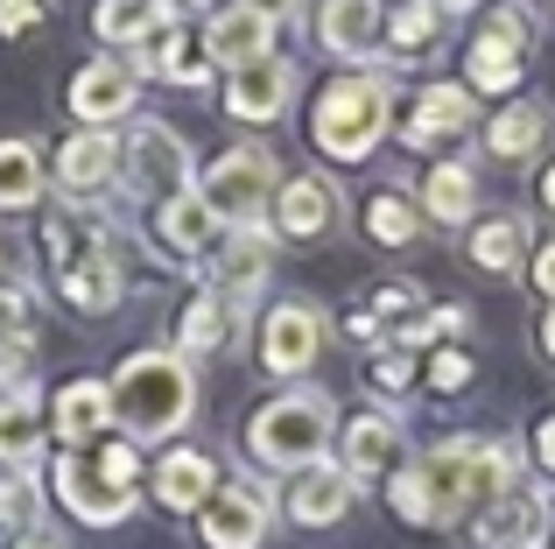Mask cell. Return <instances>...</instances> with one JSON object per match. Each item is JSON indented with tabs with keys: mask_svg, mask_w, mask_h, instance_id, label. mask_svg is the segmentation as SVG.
<instances>
[{
	"mask_svg": "<svg viewBox=\"0 0 555 549\" xmlns=\"http://www.w3.org/2000/svg\"><path fill=\"white\" fill-rule=\"evenodd\" d=\"M106 409L113 423L127 430V444H155V437H177V430L197 416V373H190L183 353H127L120 373L106 387Z\"/></svg>",
	"mask_w": 555,
	"mask_h": 549,
	"instance_id": "obj_1",
	"label": "cell"
},
{
	"mask_svg": "<svg viewBox=\"0 0 555 549\" xmlns=\"http://www.w3.org/2000/svg\"><path fill=\"white\" fill-rule=\"evenodd\" d=\"M422 472H429V494H436V522H478L506 486H520V444H506V437H443Z\"/></svg>",
	"mask_w": 555,
	"mask_h": 549,
	"instance_id": "obj_2",
	"label": "cell"
},
{
	"mask_svg": "<svg viewBox=\"0 0 555 549\" xmlns=\"http://www.w3.org/2000/svg\"><path fill=\"white\" fill-rule=\"evenodd\" d=\"M393 127V85L379 71H352V78H331L310 106V141L331 163H366Z\"/></svg>",
	"mask_w": 555,
	"mask_h": 549,
	"instance_id": "obj_3",
	"label": "cell"
},
{
	"mask_svg": "<svg viewBox=\"0 0 555 549\" xmlns=\"http://www.w3.org/2000/svg\"><path fill=\"white\" fill-rule=\"evenodd\" d=\"M331 395H317V387H288V395L260 401L254 416H246V458L268 472H302V465H324L331 451Z\"/></svg>",
	"mask_w": 555,
	"mask_h": 549,
	"instance_id": "obj_4",
	"label": "cell"
},
{
	"mask_svg": "<svg viewBox=\"0 0 555 549\" xmlns=\"http://www.w3.org/2000/svg\"><path fill=\"white\" fill-rule=\"evenodd\" d=\"M274 183H282V169L260 141H240V149H225L218 163L197 169V197L218 212V226H260L274 205Z\"/></svg>",
	"mask_w": 555,
	"mask_h": 549,
	"instance_id": "obj_5",
	"label": "cell"
},
{
	"mask_svg": "<svg viewBox=\"0 0 555 549\" xmlns=\"http://www.w3.org/2000/svg\"><path fill=\"white\" fill-rule=\"evenodd\" d=\"M528 50H534V8L528 0H500V14H492L486 28L472 36V50H464V85L472 92H514L520 78H528Z\"/></svg>",
	"mask_w": 555,
	"mask_h": 549,
	"instance_id": "obj_6",
	"label": "cell"
},
{
	"mask_svg": "<svg viewBox=\"0 0 555 549\" xmlns=\"http://www.w3.org/2000/svg\"><path fill=\"white\" fill-rule=\"evenodd\" d=\"M120 183L134 197H149V205H163V197H177L197 183V163H190L183 135L163 120H134L120 135Z\"/></svg>",
	"mask_w": 555,
	"mask_h": 549,
	"instance_id": "obj_7",
	"label": "cell"
},
{
	"mask_svg": "<svg viewBox=\"0 0 555 549\" xmlns=\"http://www.w3.org/2000/svg\"><path fill=\"white\" fill-rule=\"evenodd\" d=\"M274 528V494L260 480H218L211 500L197 508L204 549H260Z\"/></svg>",
	"mask_w": 555,
	"mask_h": 549,
	"instance_id": "obj_8",
	"label": "cell"
},
{
	"mask_svg": "<svg viewBox=\"0 0 555 549\" xmlns=\"http://www.w3.org/2000/svg\"><path fill=\"white\" fill-rule=\"evenodd\" d=\"M317 353H324V310L310 296H288L260 317V367L274 381H302L317 367Z\"/></svg>",
	"mask_w": 555,
	"mask_h": 549,
	"instance_id": "obj_9",
	"label": "cell"
},
{
	"mask_svg": "<svg viewBox=\"0 0 555 549\" xmlns=\"http://www.w3.org/2000/svg\"><path fill=\"white\" fill-rule=\"evenodd\" d=\"M134 106H141V71L127 64V56H92V64H78V78H70V113H78V127H113Z\"/></svg>",
	"mask_w": 555,
	"mask_h": 549,
	"instance_id": "obj_10",
	"label": "cell"
},
{
	"mask_svg": "<svg viewBox=\"0 0 555 549\" xmlns=\"http://www.w3.org/2000/svg\"><path fill=\"white\" fill-rule=\"evenodd\" d=\"M296 64L288 56H260V64H240L225 78V113L240 127H274L288 113V99H296Z\"/></svg>",
	"mask_w": 555,
	"mask_h": 549,
	"instance_id": "obj_11",
	"label": "cell"
},
{
	"mask_svg": "<svg viewBox=\"0 0 555 549\" xmlns=\"http://www.w3.org/2000/svg\"><path fill=\"white\" fill-rule=\"evenodd\" d=\"M197 42L204 56H211V71H240V64H260V56H274V22L260 8H246V0H225V8H211L197 22Z\"/></svg>",
	"mask_w": 555,
	"mask_h": 549,
	"instance_id": "obj_12",
	"label": "cell"
},
{
	"mask_svg": "<svg viewBox=\"0 0 555 549\" xmlns=\"http://www.w3.org/2000/svg\"><path fill=\"white\" fill-rule=\"evenodd\" d=\"M268 268H274V226H225L218 233V261H211V296H225V303L260 296Z\"/></svg>",
	"mask_w": 555,
	"mask_h": 549,
	"instance_id": "obj_13",
	"label": "cell"
},
{
	"mask_svg": "<svg viewBox=\"0 0 555 549\" xmlns=\"http://www.w3.org/2000/svg\"><path fill=\"white\" fill-rule=\"evenodd\" d=\"M50 480H56V500H64V508L78 514L85 528H113V522H127V514L141 508V494H127V486H106V480L92 472V458H78V451L56 458Z\"/></svg>",
	"mask_w": 555,
	"mask_h": 549,
	"instance_id": "obj_14",
	"label": "cell"
},
{
	"mask_svg": "<svg viewBox=\"0 0 555 549\" xmlns=\"http://www.w3.org/2000/svg\"><path fill=\"white\" fill-rule=\"evenodd\" d=\"M472 120H478V92L464 78L457 85L436 78V85H422V92H415V106H408V120H401V141L429 155V149H443L450 135H464Z\"/></svg>",
	"mask_w": 555,
	"mask_h": 549,
	"instance_id": "obj_15",
	"label": "cell"
},
{
	"mask_svg": "<svg viewBox=\"0 0 555 549\" xmlns=\"http://www.w3.org/2000/svg\"><path fill=\"white\" fill-rule=\"evenodd\" d=\"M50 177H56L64 197H92V191H106V183H120V135H113V127H78V135L56 149Z\"/></svg>",
	"mask_w": 555,
	"mask_h": 549,
	"instance_id": "obj_16",
	"label": "cell"
},
{
	"mask_svg": "<svg viewBox=\"0 0 555 549\" xmlns=\"http://www.w3.org/2000/svg\"><path fill=\"white\" fill-rule=\"evenodd\" d=\"M310 36H317L324 56L366 64V56H379V0H317L310 8Z\"/></svg>",
	"mask_w": 555,
	"mask_h": 549,
	"instance_id": "obj_17",
	"label": "cell"
},
{
	"mask_svg": "<svg viewBox=\"0 0 555 549\" xmlns=\"http://www.w3.org/2000/svg\"><path fill=\"white\" fill-rule=\"evenodd\" d=\"M268 212H274V240H324L338 226V183L331 177H282Z\"/></svg>",
	"mask_w": 555,
	"mask_h": 549,
	"instance_id": "obj_18",
	"label": "cell"
},
{
	"mask_svg": "<svg viewBox=\"0 0 555 549\" xmlns=\"http://www.w3.org/2000/svg\"><path fill=\"white\" fill-rule=\"evenodd\" d=\"M548 528V494L542 486H506L486 514H478V542L486 549H534Z\"/></svg>",
	"mask_w": 555,
	"mask_h": 549,
	"instance_id": "obj_19",
	"label": "cell"
},
{
	"mask_svg": "<svg viewBox=\"0 0 555 549\" xmlns=\"http://www.w3.org/2000/svg\"><path fill=\"white\" fill-rule=\"evenodd\" d=\"M352 500H359V480H345V465H302L296 486H288V522L331 528L352 514Z\"/></svg>",
	"mask_w": 555,
	"mask_h": 549,
	"instance_id": "obj_20",
	"label": "cell"
},
{
	"mask_svg": "<svg viewBox=\"0 0 555 549\" xmlns=\"http://www.w3.org/2000/svg\"><path fill=\"white\" fill-rule=\"evenodd\" d=\"M379 472H401V416H352L345 423V480H379Z\"/></svg>",
	"mask_w": 555,
	"mask_h": 549,
	"instance_id": "obj_21",
	"label": "cell"
},
{
	"mask_svg": "<svg viewBox=\"0 0 555 549\" xmlns=\"http://www.w3.org/2000/svg\"><path fill=\"white\" fill-rule=\"evenodd\" d=\"M422 219L429 226H464L478 212V169L464 163V155H443V163H429V177H422L415 191Z\"/></svg>",
	"mask_w": 555,
	"mask_h": 549,
	"instance_id": "obj_22",
	"label": "cell"
},
{
	"mask_svg": "<svg viewBox=\"0 0 555 549\" xmlns=\"http://www.w3.org/2000/svg\"><path fill=\"white\" fill-rule=\"evenodd\" d=\"M134 71L141 78H163V85H211V56H204L197 28H177V22L134 56Z\"/></svg>",
	"mask_w": 555,
	"mask_h": 549,
	"instance_id": "obj_23",
	"label": "cell"
},
{
	"mask_svg": "<svg viewBox=\"0 0 555 549\" xmlns=\"http://www.w3.org/2000/svg\"><path fill=\"white\" fill-rule=\"evenodd\" d=\"M528 247H534V233H528V219H520V212H492V219H478L472 240H464L472 268H486V274L528 268Z\"/></svg>",
	"mask_w": 555,
	"mask_h": 549,
	"instance_id": "obj_24",
	"label": "cell"
},
{
	"mask_svg": "<svg viewBox=\"0 0 555 549\" xmlns=\"http://www.w3.org/2000/svg\"><path fill=\"white\" fill-rule=\"evenodd\" d=\"M232 339H240V310H232L225 296H211V289H197L190 310L177 317V353L183 359H211V353H225Z\"/></svg>",
	"mask_w": 555,
	"mask_h": 549,
	"instance_id": "obj_25",
	"label": "cell"
},
{
	"mask_svg": "<svg viewBox=\"0 0 555 549\" xmlns=\"http://www.w3.org/2000/svg\"><path fill=\"white\" fill-rule=\"evenodd\" d=\"M155 233H163L169 254H204V247H218V233H225V226H218V212L204 205L197 183H190V191H177V197H163V205H155Z\"/></svg>",
	"mask_w": 555,
	"mask_h": 549,
	"instance_id": "obj_26",
	"label": "cell"
},
{
	"mask_svg": "<svg viewBox=\"0 0 555 549\" xmlns=\"http://www.w3.org/2000/svg\"><path fill=\"white\" fill-rule=\"evenodd\" d=\"M92 28H99V42H106V50L141 56L169 28V14H163V0H99V8H92Z\"/></svg>",
	"mask_w": 555,
	"mask_h": 549,
	"instance_id": "obj_27",
	"label": "cell"
},
{
	"mask_svg": "<svg viewBox=\"0 0 555 549\" xmlns=\"http://www.w3.org/2000/svg\"><path fill=\"white\" fill-rule=\"evenodd\" d=\"M106 381H70V387H56V401H50V423H56V437H64V451H85V444H99L106 437Z\"/></svg>",
	"mask_w": 555,
	"mask_h": 549,
	"instance_id": "obj_28",
	"label": "cell"
},
{
	"mask_svg": "<svg viewBox=\"0 0 555 549\" xmlns=\"http://www.w3.org/2000/svg\"><path fill=\"white\" fill-rule=\"evenodd\" d=\"M542 141H548V106L542 99H506V106L486 120V155H500V163H528Z\"/></svg>",
	"mask_w": 555,
	"mask_h": 549,
	"instance_id": "obj_29",
	"label": "cell"
},
{
	"mask_svg": "<svg viewBox=\"0 0 555 549\" xmlns=\"http://www.w3.org/2000/svg\"><path fill=\"white\" fill-rule=\"evenodd\" d=\"M443 36V8L436 0H387L379 8V50L387 56H429Z\"/></svg>",
	"mask_w": 555,
	"mask_h": 549,
	"instance_id": "obj_30",
	"label": "cell"
},
{
	"mask_svg": "<svg viewBox=\"0 0 555 549\" xmlns=\"http://www.w3.org/2000/svg\"><path fill=\"white\" fill-rule=\"evenodd\" d=\"M218 486V465L204 451H169L163 465H155V500H163L169 514H197L204 500H211Z\"/></svg>",
	"mask_w": 555,
	"mask_h": 549,
	"instance_id": "obj_31",
	"label": "cell"
},
{
	"mask_svg": "<svg viewBox=\"0 0 555 549\" xmlns=\"http://www.w3.org/2000/svg\"><path fill=\"white\" fill-rule=\"evenodd\" d=\"M36 458H42V401H36V387L0 395V465L28 472Z\"/></svg>",
	"mask_w": 555,
	"mask_h": 549,
	"instance_id": "obj_32",
	"label": "cell"
},
{
	"mask_svg": "<svg viewBox=\"0 0 555 549\" xmlns=\"http://www.w3.org/2000/svg\"><path fill=\"white\" fill-rule=\"evenodd\" d=\"M42 183H50V163L36 141H0V212H28Z\"/></svg>",
	"mask_w": 555,
	"mask_h": 549,
	"instance_id": "obj_33",
	"label": "cell"
},
{
	"mask_svg": "<svg viewBox=\"0 0 555 549\" xmlns=\"http://www.w3.org/2000/svg\"><path fill=\"white\" fill-rule=\"evenodd\" d=\"M366 233L379 240V247H408V240L422 233V205H415V191H401V183L373 191V197H366Z\"/></svg>",
	"mask_w": 555,
	"mask_h": 549,
	"instance_id": "obj_34",
	"label": "cell"
},
{
	"mask_svg": "<svg viewBox=\"0 0 555 549\" xmlns=\"http://www.w3.org/2000/svg\"><path fill=\"white\" fill-rule=\"evenodd\" d=\"M0 528H8V536L42 528V486H36V472H8V480H0Z\"/></svg>",
	"mask_w": 555,
	"mask_h": 549,
	"instance_id": "obj_35",
	"label": "cell"
},
{
	"mask_svg": "<svg viewBox=\"0 0 555 549\" xmlns=\"http://www.w3.org/2000/svg\"><path fill=\"white\" fill-rule=\"evenodd\" d=\"M387 500H393V514L401 522H436V494H429V472L422 465H401V472H387Z\"/></svg>",
	"mask_w": 555,
	"mask_h": 549,
	"instance_id": "obj_36",
	"label": "cell"
},
{
	"mask_svg": "<svg viewBox=\"0 0 555 549\" xmlns=\"http://www.w3.org/2000/svg\"><path fill=\"white\" fill-rule=\"evenodd\" d=\"M92 472L106 486H127L134 494V480H141V458H134V444L127 437H99V458H92Z\"/></svg>",
	"mask_w": 555,
	"mask_h": 549,
	"instance_id": "obj_37",
	"label": "cell"
},
{
	"mask_svg": "<svg viewBox=\"0 0 555 549\" xmlns=\"http://www.w3.org/2000/svg\"><path fill=\"white\" fill-rule=\"evenodd\" d=\"M36 387V339H0V395Z\"/></svg>",
	"mask_w": 555,
	"mask_h": 549,
	"instance_id": "obj_38",
	"label": "cell"
},
{
	"mask_svg": "<svg viewBox=\"0 0 555 549\" xmlns=\"http://www.w3.org/2000/svg\"><path fill=\"white\" fill-rule=\"evenodd\" d=\"M28 324H36V289L0 282V339H28Z\"/></svg>",
	"mask_w": 555,
	"mask_h": 549,
	"instance_id": "obj_39",
	"label": "cell"
},
{
	"mask_svg": "<svg viewBox=\"0 0 555 549\" xmlns=\"http://www.w3.org/2000/svg\"><path fill=\"white\" fill-rule=\"evenodd\" d=\"M429 387L436 395H464V387H472V353H464V345L429 353Z\"/></svg>",
	"mask_w": 555,
	"mask_h": 549,
	"instance_id": "obj_40",
	"label": "cell"
},
{
	"mask_svg": "<svg viewBox=\"0 0 555 549\" xmlns=\"http://www.w3.org/2000/svg\"><path fill=\"white\" fill-rule=\"evenodd\" d=\"M422 310V289L415 282H387V289H373V324H408V317Z\"/></svg>",
	"mask_w": 555,
	"mask_h": 549,
	"instance_id": "obj_41",
	"label": "cell"
},
{
	"mask_svg": "<svg viewBox=\"0 0 555 549\" xmlns=\"http://www.w3.org/2000/svg\"><path fill=\"white\" fill-rule=\"evenodd\" d=\"M366 381L379 387V395H401L408 381H415V359L401 353V345H393V353H373V367H366Z\"/></svg>",
	"mask_w": 555,
	"mask_h": 549,
	"instance_id": "obj_42",
	"label": "cell"
},
{
	"mask_svg": "<svg viewBox=\"0 0 555 549\" xmlns=\"http://www.w3.org/2000/svg\"><path fill=\"white\" fill-rule=\"evenodd\" d=\"M42 14H50V0H0V36H28V28L42 22Z\"/></svg>",
	"mask_w": 555,
	"mask_h": 549,
	"instance_id": "obj_43",
	"label": "cell"
},
{
	"mask_svg": "<svg viewBox=\"0 0 555 549\" xmlns=\"http://www.w3.org/2000/svg\"><path fill=\"white\" fill-rule=\"evenodd\" d=\"M528 282L542 289V303H555V240H542V247H528Z\"/></svg>",
	"mask_w": 555,
	"mask_h": 549,
	"instance_id": "obj_44",
	"label": "cell"
},
{
	"mask_svg": "<svg viewBox=\"0 0 555 549\" xmlns=\"http://www.w3.org/2000/svg\"><path fill=\"white\" fill-rule=\"evenodd\" d=\"M534 465L555 480V416H542V423H534Z\"/></svg>",
	"mask_w": 555,
	"mask_h": 549,
	"instance_id": "obj_45",
	"label": "cell"
},
{
	"mask_svg": "<svg viewBox=\"0 0 555 549\" xmlns=\"http://www.w3.org/2000/svg\"><path fill=\"white\" fill-rule=\"evenodd\" d=\"M246 8H260V14H268V22H288V14H296L302 0H246Z\"/></svg>",
	"mask_w": 555,
	"mask_h": 549,
	"instance_id": "obj_46",
	"label": "cell"
},
{
	"mask_svg": "<svg viewBox=\"0 0 555 549\" xmlns=\"http://www.w3.org/2000/svg\"><path fill=\"white\" fill-rule=\"evenodd\" d=\"M14 549H64V542H56L50 528H28V536H14Z\"/></svg>",
	"mask_w": 555,
	"mask_h": 549,
	"instance_id": "obj_47",
	"label": "cell"
},
{
	"mask_svg": "<svg viewBox=\"0 0 555 549\" xmlns=\"http://www.w3.org/2000/svg\"><path fill=\"white\" fill-rule=\"evenodd\" d=\"M542 353L555 359V303H548V310H542Z\"/></svg>",
	"mask_w": 555,
	"mask_h": 549,
	"instance_id": "obj_48",
	"label": "cell"
},
{
	"mask_svg": "<svg viewBox=\"0 0 555 549\" xmlns=\"http://www.w3.org/2000/svg\"><path fill=\"white\" fill-rule=\"evenodd\" d=\"M190 8H211V0H163V14L177 22V14H190Z\"/></svg>",
	"mask_w": 555,
	"mask_h": 549,
	"instance_id": "obj_49",
	"label": "cell"
},
{
	"mask_svg": "<svg viewBox=\"0 0 555 549\" xmlns=\"http://www.w3.org/2000/svg\"><path fill=\"white\" fill-rule=\"evenodd\" d=\"M443 14H472V8H486V0H436Z\"/></svg>",
	"mask_w": 555,
	"mask_h": 549,
	"instance_id": "obj_50",
	"label": "cell"
},
{
	"mask_svg": "<svg viewBox=\"0 0 555 549\" xmlns=\"http://www.w3.org/2000/svg\"><path fill=\"white\" fill-rule=\"evenodd\" d=\"M542 205H548V212H555V163H548V169H542Z\"/></svg>",
	"mask_w": 555,
	"mask_h": 549,
	"instance_id": "obj_51",
	"label": "cell"
},
{
	"mask_svg": "<svg viewBox=\"0 0 555 549\" xmlns=\"http://www.w3.org/2000/svg\"><path fill=\"white\" fill-rule=\"evenodd\" d=\"M0 261H8V247H0Z\"/></svg>",
	"mask_w": 555,
	"mask_h": 549,
	"instance_id": "obj_52",
	"label": "cell"
}]
</instances>
